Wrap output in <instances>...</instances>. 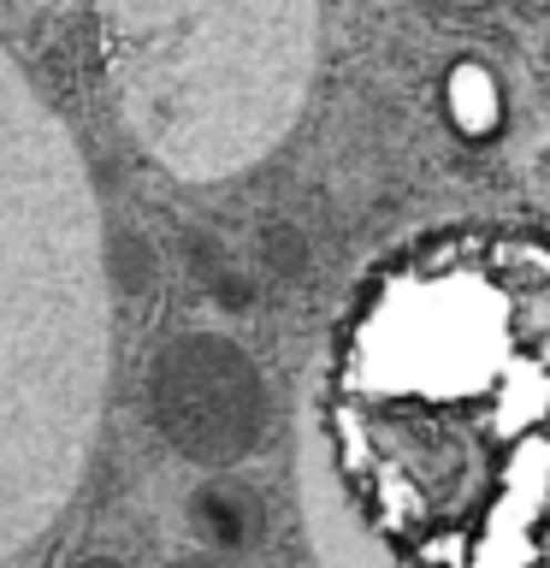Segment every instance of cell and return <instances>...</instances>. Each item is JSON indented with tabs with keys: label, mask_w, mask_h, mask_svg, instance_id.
Masks as SVG:
<instances>
[{
	"label": "cell",
	"mask_w": 550,
	"mask_h": 568,
	"mask_svg": "<svg viewBox=\"0 0 550 568\" xmlns=\"http://www.w3.org/2000/svg\"><path fill=\"white\" fill-rule=\"evenodd\" d=\"M113 373V291L83 154L0 48V568L71 504Z\"/></svg>",
	"instance_id": "6da1fadb"
},
{
	"label": "cell",
	"mask_w": 550,
	"mask_h": 568,
	"mask_svg": "<svg viewBox=\"0 0 550 568\" xmlns=\"http://www.w3.org/2000/svg\"><path fill=\"white\" fill-rule=\"evenodd\" d=\"M131 136L177 178H231L296 124L314 0H95Z\"/></svg>",
	"instance_id": "7a4b0ae2"
}]
</instances>
